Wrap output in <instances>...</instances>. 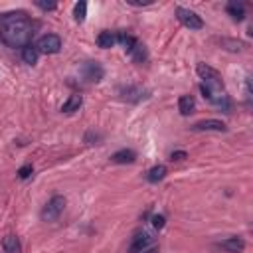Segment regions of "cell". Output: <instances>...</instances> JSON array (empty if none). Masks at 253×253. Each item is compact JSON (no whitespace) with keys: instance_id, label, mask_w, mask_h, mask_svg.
I'll list each match as a JSON object with an SVG mask.
<instances>
[{"instance_id":"cb8c5ba5","label":"cell","mask_w":253,"mask_h":253,"mask_svg":"<svg viewBox=\"0 0 253 253\" xmlns=\"http://www.w3.org/2000/svg\"><path fill=\"white\" fill-rule=\"evenodd\" d=\"M36 6L38 8H42V10H56L58 8V4H54V2H36Z\"/></svg>"},{"instance_id":"ffe728a7","label":"cell","mask_w":253,"mask_h":253,"mask_svg":"<svg viewBox=\"0 0 253 253\" xmlns=\"http://www.w3.org/2000/svg\"><path fill=\"white\" fill-rule=\"evenodd\" d=\"M222 47H226V49H230V52H239V49L243 47V44L241 42H237V40H228V38H222Z\"/></svg>"},{"instance_id":"4fadbf2b","label":"cell","mask_w":253,"mask_h":253,"mask_svg":"<svg viewBox=\"0 0 253 253\" xmlns=\"http://www.w3.org/2000/svg\"><path fill=\"white\" fill-rule=\"evenodd\" d=\"M2 249H4V253H22V243L16 235L10 233L2 239Z\"/></svg>"},{"instance_id":"e0dca14e","label":"cell","mask_w":253,"mask_h":253,"mask_svg":"<svg viewBox=\"0 0 253 253\" xmlns=\"http://www.w3.org/2000/svg\"><path fill=\"white\" fill-rule=\"evenodd\" d=\"M117 40L123 44V47H125V52L131 56L133 52H135V47L138 46V40L135 38V36H131V34H125V32H121L119 36H117Z\"/></svg>"},{"instance_id":"603a6c76","label":"cell","mask_w":253,"mask_h":253,"mask_svg":"<svg viewBox=\"0 0 253 253\" xmlns=\"http://www.w3.org/2000/svg\"><path fill=\"white\" fill-rule=\"evenodd\" d=\"M164 224H166V218L164 216H153V226H155V230H162L164 228Z\"/></svg>"},{"instance_id":"7c38bea8","label":"cell","mask_w":253,"mask_h":253,"mask_svg":"<svg viewBox=\"0 0 253 253\" xmlns=\"http://www.w3.org/2000/svg\"><path fill=\"white\" fill-rule=\"evenodd\" d=\"M166 174H168V168H166L164 164H157V166H153V168L146 172V180H148L150 184H157V182L164 180Z\"/></svg>"},{"instance_id":"7402d4cb","label":"cell","mask_w":253,"mask_h":253,"mask_svg":"<svg viewBox=\"0 0 253 253\" xmlns=\"http://www.w3.org/2000/svg\"><path fill=\"white\" fill-rule=\"evenodd\" d=\"M32 172H34V166H32V164H24V166L18 170V178L26 180V178H30V176H32Z\"/></svg>"},{"instance_id":"d6986e66","label":"cell","mask_w":253,"mask_h":253,"mask_svg":"<svg viewBox=\"0 0 253 253\" xmlns=\"http://www.w3.org/2000/svg\"><path fill=\"white\" fill-rule=\"evenodd\" d=\"M85 16H87V2H77L75 6H73V18L77 20V22H83L85 20Z\"/></svg>"},{"instance_id":"30bf717a","label":"cell","mask_w":253,"mask_h":253,"mask_svg":"<svg viewBox=\"0 0 253 253\" xmlns=\"http://www.w3.org/2000/svg\"><path fill=\"white\" fill-rule=\"evenodd\" d=\"M135 161H137V153L133 148H121L111 157V162L115 164H133Z\"/></svg>"},{"instance_id":"8992f818","label":"cell","mask_w":253,"mask_h":253,"mask_svg":"<svg viewBox=\"0 0 253 253\" xmlns=\"http://www.w3.org/2000/svg\"><path fill=\"white\" fill-rule=\"evenodd\" d=\"M119 97L123 101H129V103H138V101L146 99L148 97V91L138 87V85H127V87H121L119 89Z\"/></svg>"},{"instance_id":"3957f363","label":"cell","mask_w":253,"mask_h":253,"mask_svg":"<svg viewBox=\"0 0 253 253\" xmlns=\"http://www.w3.org/2000/svg\"><path fill=\"white\" fill-rule=\"evenodd\" d=\"M36 49H38V52H42V54H47V56L58 54L62 49V38L58 34H46V36H42L38 40Z\"/></svg>"},{"instance_id":"9a60e30c","label":"cell","mask_w":253,"mask_h":253,"mask_svg":"<svg viewBox=\"0 0 253 253\" xmlns=\"http://www.w3.org/2000/svg\"><path fill=\"white\" fill-rule=\"evenodd\" d=\"M226 12H228L235 22H241V20L245 18V6H243L241 2H228Z\"/></svg>"},{"instance_id":"6da1fadb","label":"cell","mask_w":253,"mask_h":253,"mask_svg":"<svg viewBox=\"0 0 253 253\" xmlns=\"http://www.w3.org/2000/svg\"><path fill=\"white\" fill-rule=\"evenodd\" d=\"M32 22L26 12L12 10L0 16V38L8 47H26L32 40Z\"/></svg>"},{"instance_id":"ac0fdd59","label":"cell","mask_w":253,"mask_h":253,"mask_svg":"<svg viewBox=\"0 0 253 253\" xmlns=\"http://www.w3.org/2000/svg\"><path fill=\"white\" fill-rule=\"evenodd\" d=\"M38 49L34 47V46H26V47H22V60H24V64H28V66H36L38 64Z\"/></svg>"},{"instance_id":"277c9868","label":"cell","mask_w":253,"mask_h":253,"mask_svg":"<svg viewBox=\"0 0 253 253\" xmlns=\"http://www.w3.org/2000/svg\"><path fill=\"white\" fill-rule=\"evenodd\" d=\"M176 18L180 20L182 26L190 28V30H202L204 28V20H202L194 10H188V8H176Z\"/></svg>"},{"instance_id":"ba28073f","label":"cell","mask_w":253,"mask_h":253,"mask_svg":"<svg viewBox=\"0 0 253 253\" xmlns=\"http://www.w3.org/2000/svg\"><path fill=\"white\" fill-rule=\"evenodd\" d=\"M150 243H153V235L146 233V231H138L129 245V253H142V251H146V247Z\"/></svg>"},{"instance_id":"8fae6325","label":"cell","mask_w":253,"mask_h":253,"mask_svg":"<svg viewBox=\"0 0 253 253\" xmlns=\"http://www.w3.org/2000/svg\"><path fill=\"white\" fill-rule=\"evenodd\" d=\"M194 109H196V99H194L192 95H182V97L178 99V111H180L184 117L192 115Z\"/></svg>"},{"instance_id":"5b68a950","label":"cell","mask_w":253,"mask_h":253,"mask_svg":"<svg viewBox=\"0 0 253 253\" xmlns=\"http://www.w3.org/2000/svg\"><path fill=\"white\" fill-rule=\"evenodd\" d=\"M81 73H83V77H85L87 81L99 83L101 79L105 77V68L101 66L99 62H85V64L81 66Z\"/></svg>"},{"instance_id":"5bb4252c","label":"cell","mask_w":253,"mask_h":253,"mask_svg":"<svg viewBox=\"0 0 253 253\" xmlns=\"http://www.w3.org/2000/svg\"><path fill=\"white\" fill-rule=\"evenodd\" d=\"M115 42H117V36H115L113 32H109V30L99 32V36H97V46H99V47H103V49L113 47V46H115Z\"/></svg>"},{"instance_id":"2e32d148","label":"cell","mask_w":253,"mask_h":253,"mask_svg":"<svg viewBox=\"0 0 253 253\" xmlns=\"http://www.w3.org/2000/svg\"><path fill=\"white\" fill-rule=\"evenodd\" d=\"M81 105H83V97L81 95H69V99L62 105V111L64 113H75V111H79Z\"/></svg>"},{"instance_id":"d4e9b609","label":"cell","mask_w":253,"mask_h":253,"mask_svg":"<svg viewBox=\"0 0 253 253\" xmlns=\"http://www.w3.org/2000/svg\"><path fill=\"white\" fill-rule=\"evenodd\" d=\"M188 155H186V150H174V153L170 155V161H184Z\"/></svg>"},{"instance_id":"9c48e42d","label":"cell","mask_w":253,"mask_h":253,"mask_svg":"<svg viewBox=\"0 0 253 253\" xmlns=\"http://www.w3.org/2000/svg\"><path fill=\"white\" fill-rule=\"evenodd\" d=\"M218 247L224 249V251H228V253H241V251L245 249V241H243L239 235H231V237L220 241Z\"/></svg>"},{"instance_id":"44dd1931","label":"cell","mask_w":253,"mask_h":253,"mask_svg":"<svg viewBox=\"0 0 253 253\" xmlns=\"http://www.w3.org/2000/svg\"><path fill=\"white\" fill-rule=\"evenodd\" d=\"M131 58L137 62V64H142L144 62V58H146V49H144V46L138 42V46L135 47V52L131 54Z\"/></svg>"},{"instance_id":"52a82bcc","label":"cell","mask_w":253,"mask_h":253,"mask_svg":"<svg viewBox=\"0 0 253 253\" xmlns=\"http://www.w3.org/2000/svg\"><path fill=\"white\" fill-rule=\"evenodd\" d=\"M192 131L196 133H204V131H216V133H226L228 127L224 121H218V119H204V121H198L192 125Z\"/></svg>"},{"instance_id":"7a4b0ae2","label":"cell","mask_w":253,"mask_h":253,"mask_svg":"<svg viewBox=\"0 0 253 253\" xmlns=\"http://www.w3.org/2000/svg\"><path fill=\"white\" fill-rule=\"evenodd\" d=\"M66 204H68V202H66L64 196H54V198H49L47 204L42 208V214H40L42 222H56V220L64 214Z\"/></svg>"}]
</instances>
